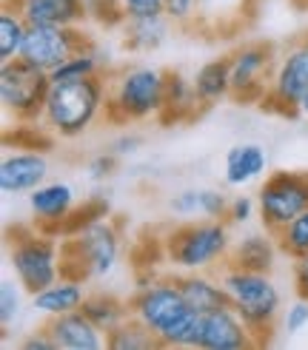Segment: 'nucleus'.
Instances as JSON below:
<instances>
[{"label": "nucleus", "instance_id": "f257e3e1", "mask_svg": "<svg viewBox=\"0 0 308 350\" xmlns=\"http://www.w3.org/2000/svg\"><path fill=\"white\" fill-rule=\"evenodd\" d=\"M129 310L137 322H143L160 347H197L200 336V317L175 279H151L140 285L129 299Z\"/></svg>", "mask_w": 308, "mask_h": 350}, {"label": "nucleus", "instance_id": "f03ea898", "mask_svg": "<svg viewBox=\"0 0 308 350\" xmlns=\"http://www.w3.org/2000/svg\"><path fill=\"white\" fill-rule=\"evenodd\" d=\"M106 103H109V85L103 80V75L51 80V89L46 94L38 122L49 134L75 139L106 114Z\"/></svg>", "mask_w": 308, "mask_h": 350}, {"label": "nucleus", "instance_id": "7ed1b4c3", "mask_svg": "<svg viewBox=\"0 0 308 350\" xmlns=\"http://www.w3.org/2000/svg\"><path fill=\"white\" fill-rule=\"evenodd\" d=\"M72 239L63 245V273L80 279H103L120 262V231L106 219V205L86 214V219L68 222Z\"/></svg>", "mask_w": 308, "mask_h": 350}, {"label": "nucleus", "instance_id": "20e7f679", "mask_svg": "<svg viewBox=\"0 0 308 350\" xmlns=\"http://www.w3.org/2000/svg\"><path fill=\"white\" fill-rule=\"evenodd\" d=\"M220 282L226 288L229 305L243 317L257 342L260 345L268 342L274 334V325H277L283 313V296L277 285H274V279L263 271H248L231 265V262H222Z\"/></svg>", "mask_w": 308, "mask_h": 350}, {"label": "nucleus", "instance_id": "39448f33", "mask_svg": "<svg viewBox=\"0 0 308 350\" xmlns=\"http://www.w3.org/2000/svg\"><path fill=\"white\" fill-rule=\"evenodd\" d=\"M106 117L112 122L157 120L166 111V72L154 66H126L109 80Z\"/></svg>", "mask_w": 308, "mask_h": 350}, {"label": "nucleus", "instance_id": "423d86ee", "mask_svg": "<svg viewBox=\"0 0 308 350\" xmlns=\"http://www.w3.org/2000/svg\"><path fill=\"white\" fill-rule=\"evenodd\" d=\"M231 231L226 219H194L171 228L163 237L166 259L180 271H209L231 254Z\"/></svg>", "mask_w": 308, "mask_h": 350}, {"label": "nucleus", "instance_id": "0eeeda50", "mask_svg": "<svg viewBox=\"0 0 308 350\" xmlns=\"http://www.w3.org/2000/svg\"><path fill=\"white\" fill-rule=\"evenodd\" d=\"M9 239V265L29 296L63 276V248H57L51 231L14 228Z\"/></svg>", "mask_w": 308, "mask_h": 350}, {"label": "nucleus", "instance_id": "6e6552de", "mask_svg": "<svg viewBox=\"0 0 308 350\" xmlns=\"http://www.w3.org/2000/svg\"><path fill=\"white\" fill-rule=\"evenodd\" d=\"M51 89V75L34 68L26 60L0 63V103L3 111L17 122H38L46 94Z\"/></svg>", "mask_w": 308, "mask_h": 350}, {"label": "nucleus", "instance_id": "1a4fd4ad", "mask_svg": "<svg viewBox=\"0 0 308 350\" xmlns=\"http://www.w3.org/2000/svg\"><path fill=\"white\" fill-rule=\"evenodd\" d=\"M308 208V174L277 171L257 191V211L271 234H280Z\"/></svg>", "mask_w": 308, "mask_h": 350}, {"label": "nucleus", "instance_id": "9d476101", "mask_svg": "<svg viewBox=\"0 0 308 350\" xmlns=\"http://www.w3.org/2000/svg\"><path fill=\"white\" fill-rule=\"evenodd\" d=\"M89 34L80 26H29L26 40L21 49V60L31 63L40 72L60 68L77 49L89 46Z\"/></svg>", "mask_w": 308, "mask_h": 350}, {"label": "nucleus", "instance_id": "9b49d317", "mask_svg": "<svg viewBox=\"0 0 308 350\" xmlns=\"http://www.w3.org/2000/svg\"><path fill=\"white\" fill-rule=\"evenodd\" d=\"M274 49L266 43H243L229 55L231 97L243 103H263L274 75Z\"/></svg>", "mask_w": 308, "mask_h": 350}, {"label": "nucleus", "instance_id": "f8f14e48", "mask_svg": "<svg viewBox=\"0 0 308 350\" xmlns=\"http://www.w3.org/2000/svg\"><path fill=\"white\" fill-rule=\"evenodd\" d=\"M305 92H308V43L303 40L277 60L263 103L283 114H297V103L303 100Z\"/></svg>", "mask_w": 308, "mask_h": 350}, {"label": "nucleus", "instance_id": "ddd939ff", "mask_svg": "<svg viewBox=\"0 0 308 350\" xmlns=\"http://www.w3.org/2000/svg\"><path fill=\"white\" fill-rule=\"evenodd\" d=\"M257 345L260 342L251 334V327L231 305H222L200 317V336H197L200 350H246Z\"/></svg>", "mask_w": 308, "mask_h": 350}, {"label": "nucleus", "instance_id": "4468645a", "mask_svg": "<svg viewBox=\"0 0 308 350\" xmlns=\"http://www.w3.org/2000/svg\"><path fill=\"white\" fill-rule=\"evenodd\" d=\"M29 211L38 222V228L51 234L63 231L77 214V191L63 180L43 183L29 194Z\"/></svg>", "mask_w": 308, "mask_h": 350}, {"label": "nucleus", "instance_id": "2eb2a0df", "mask_svg": "<svg viewBox=\"0 0 308 350\" xmlns=\"http://www.w3.org/2000/svg\"><path fill=\"white\" fill-rule=\"evenodd\" d=\"M49 177V160L38 148H21L14 154H6L0 163V191L6 197L31 194L38 185H43Z\"/></svg>", "mask_w": 308, "mask_h": 350}, {"label": "nucleus", "instance_id": "dca6fc26", "mask_svg": "<svg viewBox=\"0 0 308 350\" xmlns=\"http://www.w3.org/2000/svg\"><path fill=\"white\" fill-rule=\"evenodd\" d=\"M29 26H83L86 0H6Z\"/></svg>", "mask_w": 308, "mask_h": 350}, {"label": "nucleus", "instance_id": "f3484780", "mask_svg": "<svg viewBox=\"0 0 308 350\" xmlns=\"http://www.w3.org/2000/svg\"><path fill=\"white\" fill-rule=\"evenodd\" d=\"M46 327H49L51 339H55L57 350H103V347H109L106 330H100L83 310L51 317Z\"/></svg>", "mask_w": 308, "mask_h": 350}, {"label": "nucleus", "instance_id": "a211bd4d", "mask_svg": "<svg viewBox=\"0 0 308 350\" xmlns=\"http://www.w3.org/2000/svg\"><path fill=\"white\" fill-rule=\"evenodd\" d=\"M86 296H89L86 293V279L63 273L57 282H51L49 288L31 293V308L51 319V317H63V313L80 310Z\"/></svg>", "mask_w": 308, "mask_h": 350}, {"label": "nucleus", "instance_id": "6ab92c4d", "mask_svg": "<svg viewBox=\"0 0 308 350\" xmlns=\"http://www.w3.org/2000/svg\"><path fill=\"white\" fill-rule=\"evenodd\" d=\"M277 251H280L277 234H271L268 228L266 231H248L240 239H234L231 254H229L226 262L240 265V268H248V271L271 273L274 262H277Z\"/></svg>", "mask_w": 308, "mask_h": 350}, {"label": "nucleus", "instance_id": "aec40b11", "mask_svg": "<svg viewBox=\"0 0 308 350\" xmlns=\"http://www.w3.org/2000/svg\"><path fill=\"white\" fill-rule=\"evenodd\" d=\"M268 168V154L263 146L257 143H240L229 148L226 154V165H222V180L231 188H246L257 183Z\"/></svg>", "mask_w": 308, "mask_h": 350}, {"label": "nucleus", "instance_id": "412c9836", "mask_svg": "<svg viewBox=\"0 0 308 350\" xmlns=\"http://www.w3.org/2000/svg\"><path fill=\"white\" fill-rule=\"evenodd\" d=\"M177 285L185 296V302L192 305L197 313H209V310L229 305V296H226L222 282L217 276L205 273V271H183L177 276Z\"/></svg>", "mask_w": 308, "mask_h": 350}, {"label": "nucleus", "instance_id": "4be33fe9", "mask_svg": "<svg viewBox=\"0 0 308 350\" xmlns=\"http://www.w3.org/2000/svg\"><path fill=\"white\" fill-rule=\"evenodd\" d=\"M171 26L175 23L166 14H151V17H129L120 26V31H123V43L131 51H154L166 43Z\"/></svg>", "mask_w": 308, "mask_h": 350}, {"label": "nucleus", "instance_id": "5701e85b", "mask_svg": "<svg viewBox=\"0 0 308 350\" xmlns=\"http://www.w3.org/2000/svg\"><path fill=\"white\" fill-rule=\"evenodd\" d=\"M200 109L203 106L194 92V80L183 77L180 72H166V111L160 120H166V122L192 120Z\"/></svg>", "mask_w": 308, "mask_h": 350}, {"label": "nucleus", "instance_id": "b1692460", "mask_svg": "<svg viewBox=\"0 0 308 350\" xmlns=\"http://www.w3.org/2000/svg\"><path fill=\"white\" fill-rule=\"evenodd\" d=\"M194 92L203 109L214 106V103L231 97V72H229V57L209 60L197 68L194 75Z\"/></svg>", "mask_w": 308, "mask_h": 350}, {"label": "nucleus", "instance_id": "393cba45", "mask_svg": "<svg viewBox=\"0 0 308 350\" xmlns=\"http://www.w3.org/2000/svg\"><path fill=\"white\" fill-rule=\"evenodd\" d=\"M251 0H200V17L197 26L203 31H229L246 21V9Z\"/></svg>", "mask_w": 308, "mask_h": 350}, {"label": "nucleus", "instance_id": "a878e982", "mask_svg": "<svg viewBox=\"0 0 308 350\" xmlns=\"http://www.w3.org/2000/svg\"><path fill=\"white\" fill-rule=\"evenodd\" d=\"M86 317H89L100 330H114L117 325H123L129 317H131V310H129V302H120L117 296L112 293H89L86 296V302L80 308Z\"/></svg>", "mask_w": 308, "mask_h": 350}, {"label": "nucleus", "instance_id": "bb28decb", "mask_svg": "<svg viewBox=\"0 0 308 350\" xmlns=\"http://www.w3.org/2000/svg\"><path fill=\"white\" fill-rule=\"evenodd\" d=\"M26 31H29V23L9 3H3V9H0V63L21 57Z\"/></svg>", "mask_w": 308, "mask_h": 350}, {"label": "nucleus", "instance_id": "cd10ccee", "mask_svg": "<svg viewBox=\"0 0 308 350\" xmlns=\"http://www.w3.org/2000/svg\"><path fill=\"white\" fill-rule=\"evenodd\" d=\"M103 63H106V55L94 46H83L77 49L72 57H68L60 68L51 72V80H72V77H94V75H103Z\"/></svg>", "mask_w": 308, "mask_h": 350}, {"label": "nucleus", "instance_id": "c85d7f7f", "mask_svg": "<svg viewBox=\"0 0 308 350\" xmlns=\"http://www.w3.org/2000/svg\"><path fill=\"white\" fill-rule=\"evenodd\" d=\"M106 339H109L112 350H151V347H160V342L154 339L151 330L143 322H137L134 317H129L123 325L109 330Z\"/></svg>", "mask_w": 308, "mask_h": 350}, {"label": "nucleus", "instance_id": "c756f323", "mask_svg": "<svg viewBox=\"0 0 308 350\" xmlns=\"http://www.w3.org/2000/svg\"><path fill=\"white\" fill-rule=\"evenodd\" d=\"M277 242H280V251L291 259L308 256V208L277 234Z\"/></svg>", "mask_w": 308, "mask_h": 350}, {"label": "nucleus", "instance_id": "7c9ffc66", "mask_svg": "<svg viewBox=\"0 0 308 350\" xmlns=\"http://www.w3.org/2000/svg\"><path fill=\"white\" fill-rule=\"evenodd\" d=\"M86 12H89V21L103 29H120L126 23L123 0H86Z\"/></svg>", "mask_w": 308, "mask_h": 350}, {"label": "nucleus", "instance_id": "2f4dec72", "mask_svg": "<svg viewBox=\"0 0 308 350\" xmlns=\"http://www.w3.org/2000/svg\"><path fill=\"white\" fill-rule=\"evenodd\" d=\"M23 308V285L17 279H3L0 282V322H3V330L21 317Z\"/></svg>", "mask_w": 308, "mask_h": 350}, {"label": "nucleus", "instance_id": "473e14b6", "mask_svg": "<svg viewBox=\"0 0 308 350\" xmlns=\"http://www.w3.org/2000/svg\"><path fill=\"white\" fill-rule=\"evenodd\" d=\"M166 17L175 26L194 29L200 17V0H166Z\"/></svg>", "mask_w": 308, "mask_h": 350}, {"label": "nucleus", "instance_id": "72a5a7b5", "mask_svg": "<svg viewBox=\"0 0 308 350\" xmlns=\"http://www.w3.org/2000/svg\"><path fill=\"white\" fill-rule=\"evenodd\" d=\"M229 197L217 188H200V217L205 219H226Z\"/></svg>", "mask_w": 308, "mask_h": 350}, {"label": "nucleus", "instance_id": "f704fd0d", "mask_svg": "<svg viewBox=\"0 0 308 350\" xmlns=\"http://www.w3.org/2000/svg\"><path fill=\"white\" fill-rule=\"evenodd\" d=\"M254 217H260L257 211V197H231L229 200V211H226V222L229 225H248Z\"/></svg>", "mask_w": 308, "mask_h": 350}, {"label": "nucleus", "instance_id": "c9c22d12", "mask_svg": "<svg viewBox=\"0 0 308 350\" xmlns=\"http://www.w3.org/2000/svg\"><path fill=\"white\" fill-rule=\"evenodd\" d=\"M168 211L177 217H200V188H185L168 200Z\"/></svg>", "mask_w": 308, "mask_h": 350}, {"label": "nucleus", "instance_id": "e433bc0d", "mask_svg": "<svg viewBox=\"0 0 308 350\" xmlns=\"http://www.w3.org/2000/svg\"><path fill=\"white\" fill-rule=\"evenodd\" d=\"M117 160H120V157L114 151H103V154L92 157L89 165H86V171H89V180H94V183L109 180L112 174L117 171Z\"/></svg>", "mask_w": 308, "mask_h": 350}, {"label": "nucleus", "instance_id": "4c0bfd02", "mask_svg": "<svg viewBox=\"0 0 308 350\" xmlns=\"http://www.w3.org/2000/svg\"><path fill=\"white\" fill-rule=\"evenodd\" d=\"M283 322H285V330L291 336H297L300 330H305L308 327V299H303V296H300L294 305H288Z\"/></svg>", "mask_w": 308, "mask_h": 350}, {"label": "nucleus", "instance_id": "58836bf2", "mask_svg": "<svg viewBox=\"0 0 308 350\" xmlns=\"http://www.w3.org/2000/svg\"><path fill=\"white\" fill-rule=\"evenodd\" d=\"M126 21L129 17H151V14H166V0H123Z\"/></svg>", "mask_w": 308, "mask_h": 350}, {"label": "nucleus", "instance_id": "ea45409f", "mask_svg": "<svg viewBox=\"0 0 308 350\" xmlns=\"http://www.w3.org/2000/svg\"><path fill=\"white\" fill-rule=\"evenodd\" d=\"M23 347H26V350H57L55 339H51V334H49V327L29 334V336L23 339Z\"/></svg>", "mask_w": 308, "mask_h": 350}, {"label": "nucleus", "instance_id": "a19ab883", "mask_svg": "<svg viewBox=\"0 0 308 350\" xmlns=\"http://www.w3.org/2000/svg\"><path fill=\"white\" fill-rule=\"evenodd\" d=\"M140 146H143V139L137 137V134H129V131H126V134H120V137L114 139L109 151H114L117 157H129V154H134Z\"/></svg>", "mask_w": 308, "mask_h": 350}, {"label": "nucleus", "instance_id": "79ce46f5", "mask_svg": "<svg viewBox=\"0 0 308 350\" xmlns=\"http://www.w3.org/2000/svg\"><path fill=\"white\" fill-rule=\"evenodd\" d=\"M294 288H297V296L308 299V256L294 259Z\"/></svg>", "mask_w": 308, "mask_h": 350}, {"label": "nucleus", "instance_id": "37998d69", "mask_svg": "<svg viewBox=\"0 0 308 350\" xmlns=\"http://www.w3.org/2000/svg\"><path fill=\"white\" fill-rule=\"evenodd\" d=\"M297 114H300V117H308V92H305L303 100L297 103Z\"/></svg>", "mask_w": 308, "mask_h": 350}, {"label": "nucleus", "instance_id": "c03bdc74", "mask_svg": "<svg viewBox=\"0 0 308 350\" xmlns=\"http://www.w3.org/2000/svg\"><path fill=\"white\" fill-rule=\"evenodd\" d=\"M305 43H308V38H305Z\"/></svg>", "mask_w": 308, "mask_h": 350}, {"label": "nucleus", "instance_id": "a18cd8bd", "mask_svg": "<svg viewBox=\"0 0 308 350\" xmlns=\"http://www.w3.org/2000/svg\"><path fill=\"white\" fill-rule=\"evenodd\" d=\"M3 3H6V0H3Z\"/></svg>", "mask_w": 308, "mask_h": 350}]
</instances>
